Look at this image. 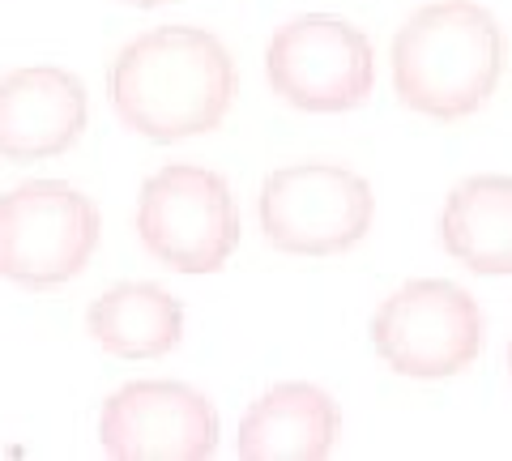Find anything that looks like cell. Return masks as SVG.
I'll list each match as a JSON object with an SVG mask.
<instances>
[{
	"mask_svg": "<svg viewBox=\"0 0 512 461\" xmlns=\"http://www.w3.org/2000/svg\"><path fill=\"white\" fill-rule=\"evenodd\" d=\"M107 86L128 133L171 146L214 133L227 120L239 73L214 30L154 26L120 47Z\"/></svg>",
	"mask_w": 512,
	"mask_h": 461,
	"instance_id": "1",
	"label": "cell"
},
{
	"mask_svg": "<svg viewBox=\"0 0 512 461\" xmlns=\"http://www.w3.org/2000/svg\"><path fill=\"white\" fill-rule=\"evenodd\" d=\"M508 39L478 0H431L393 35V94L427 120H466L491 103Z\"/></svg>",
	"mask_w": 512,
	"mask_h": 461,
	"instance_id": "2",
	"label": "cell"
},
{
	"mask_svg": "<svg viewBox=\"0 0 512 461\" xmlns=\"http://www.w3.org/2000/svg\"><path fill=\"white\" fill-rule=\"evenodd\" d=\"M137 240L171 274L205 278L227 269L239 248V205L210 167L171 163L141 184Z\"/></svg>",
	"mask_w": 512,
	"mask_h": 461,
	"instance_id": "3",
	"label": "cell"
},
{
	"mask_svg": "<svg viewBox=\"0 0 512 461\" xmlns=\"http://www.w3.org/2000/svg\"><path fill=\"white\" fill-rule=\"evenodd\" d=\"M103 240V214L82 188L30 180L0 193V278L52 291L86 274Z\"/></svg>",
	"mask_w": 512,
	"mask_h": 461,
	"instance_id": "4",
	"label": "cell"
},
{
	"mask_svg": "<svg viewBox=\"0 0 512 461\" xmlns=\"http://www.w3.org/2000/svg\"><path fill=\"white\" fill-rule=\"evenodd\" d=\"M256 218L265 244L286 257H338L367 240L376 193L342 163H291L261 180Z\"/></svg>",
	"mask_w": 512,
	"mask_h": 461,
	"instance_id": "5",
	"label": "cell"
},
{
	"mask_svg": "<svg viewBox=\"0 0 512 461\" xmlns=\"http://www.w3.org/2000/svg\"><path fill=\"white\" fill-rule=\"evenodd\" d=\"M380 363L406 380L461 376L487 346V316L466 286L419 278L393 291L372 316Z\"/></svg>",
	"mask_w": 512,
	"mask_h": 461,
	"instance_id": "6",
	"label": "cell"
},
{
	"mask_svg": "<svg viewBox=\"0 0 512 461\" xmlns=\"http://www.w3.org/2000/svg\"><path fill=\"white\" fill-rule=\"evenodd\" d=\"M265 77L286 107L342 116L372 99L376 47L355 22L333 13H303L269 39Z\"/></svg>",
	"mask_w": 512,
	"mask_h": 461,
	"instance_id": "7",
	"label": "cell"
},
{
	"mask_svg": "<svg viewBox=\"0 0 512 461\" xmlns=\"http://www.w3.org/2000/svg\"><path fill=\"white\" fill-rule=\"evenodd\" d=\"M218 436L214 402L184 380H128L99 410V449L116 461H205Z\"/></svg>",
	"mask_w": 512,
	"mask_h": 461,
	"instance_id": "8",
	"label": "cell"
},
{
	"mask_svg": "<svg viewBox=\"0 0 512 461\" xmlns=\"http://www.w3.org/2000/svg\"><path fill=\"white\" fill-rule=\"evenodd\" d=\"M90 99L82 77L56 65H26L0 77V158L43 163L69 154L86 133Z\"/></svg>",
	"mask_w": 512,
	"mask_h": 461,
	"instance_id": "9",
	"label": "cell"
},
{
	"mask_svg": "<svg viewBox=\"0 0 512 461\" xmlns=\"http://www.w3.org/2000/svg\"><path fill=\"white\" fill-rule=\"evenodd\" d=\"M338 436V402L312 380H286L248 406L231 453L244 461H320L338 449Z\"/></svg>",
	"mask_w": 512,
	"mask_h": 461,
	"instance_id": "10",
	"label": "cell"
},
{
	"mask_svg": "<svg viewBox=\"0 0 512 461\" xmlns=\"http://www.w3.org/2000/svg\"><path fill=\"white\" fill-rule=\"evenodd\" d=\"M440 244L478 278H512V176L487 171L461 180L444 197Z\"/></svg>",
	"mask_w": 512,
	"mask_h": 461,
	"instance_id": "11",
	"label": "cell"
},
{
	"mask_svg": "<svg viewBox=\"0 0 512 461\" xmlns=\"http://www.w3.org/2000/svg\"><path fill=\"white\" fill-rule=\"evenodd\" d=\"M86 329L116 359H163L184 342V304L158 282H120L90 304Z\"/></svg>",
	"mask_w": 512,
	"mask_h": 461,
	"instance_id": "12",
	"label": "cell"
},
{
	"mask_svg": "<svg viewBox=\"0 0 512 461\" xmlns=\"http://www.w3.org/2000/svg\"><path fill=\"white\" fill-rule=\"evenodd\" d=\"M124 5H133V9H163V5H175V0H124Z\"/></svg>",
	"mask_w": 512,
	"mask_h": 461,
	"instance_id": "13",
	"label": "cell"
},
{
	"mask_svg": "<svg viewBox=\"0 0 512 461\" xmlns=\"http://www.w3.org/2000/svg\"><path fill=\"white\" fill-rule=\"evenodd\" d=\"M508 376H512V338H508Z\"/></svg>",
	"mask_w": 512,
	"mask_h": 461,
	"instance_id": "14",
	"label": "cell"
}]
</instances>
